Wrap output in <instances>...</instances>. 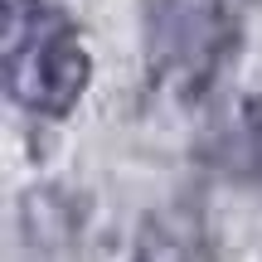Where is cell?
I'll list each match as a JSON object with an SVG mask.
<instances>
[{
  "instance_id": "cell-1",
  "label": "cell",
  "mask_w": 262,
  "mask_h": 262,
  "mask_svg": "<svg viewBox=\"0 0 262 262\" xmlns=\"http://www.w3.org/2000/svg\"><path fill=\"white\" fill-rule=\"evenodd\" d=\"M233 44L224 5L214 0H160L156 25H150V68L156 78L180 97H194L214 83Z\"/></svg>"
},
{
  "instance_id": "cell-3",
  "label": "cell",
  "mask_w": 262,
  "mask_h": 262,
  "mask_svg": "<svg viewBox=\"0 0 262 262\" xmlns=\"http://www.w3.org/2000/svg\"><path fill=\"white\" fill-rule=\"evenodd\" d=\"M136 262H209V248L189 214H156L136 238Z\"/></svg>"
},
{
  "instance_id": "cell-2",
  "label": "cell",
  "mask_w": 262,
  "mask_h": 262,
  "mask_svg": "<svg viewBox=\"0 0 262 262\" xmlns=\"http://www.w3.org/2000/svg\"><path fill=\"white\" fill-rule=\"evenodd\" d=\"M5 83L15 102L63 117L88 88V54L78 44V34L63 19L39 15L19 39L5 44Z\"/></svg>"
}]
</instances>
